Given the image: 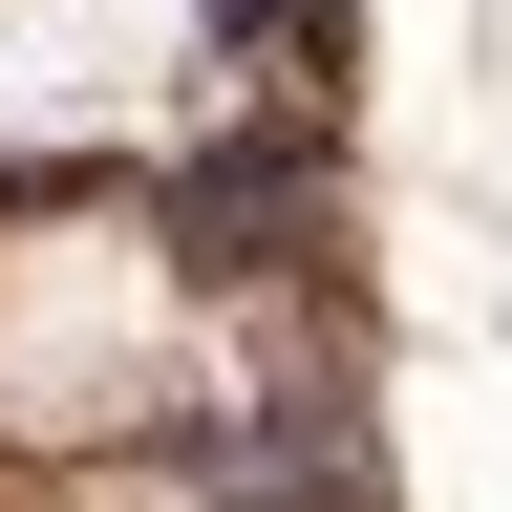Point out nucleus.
<instances>
[{"label":"nucleus","instance_id":"f257e3e1","mask_svg":"<svg viewBox=\"0 0 512 512\" xmlns=\"http://www.w3.org/2000/svg\"><path fill=\"white\" fill-rule=\"evenodd\" d=\"M278 214H299V150H235V171H192V256H214V278H256V256H278Z\"/></svg>","mask_w":512,"mask_h":512}]
</instances>
